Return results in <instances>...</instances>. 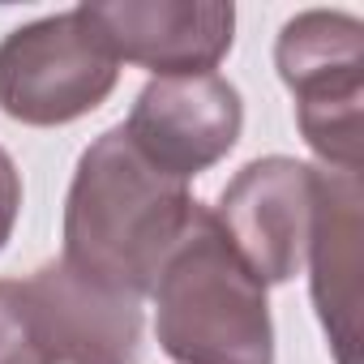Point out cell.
<instances>
[{"label":"cell","instance_id":"cell-1","mask_svg":"<svg viewBox=\"0 0 364 364\" xmlns=\"http://www.w3.org/2000/svg\"><path fill=\"white\" fill-rule=\"evenodd\" d=\"M198 206L185 180L154 167L116 124L77 159L65 198L60 262L107 291L141 300L193 228Z\"/></svg>","mask_w":364,"mask_h":364},{"label":"cell","instance_id":"cell-8","mask_svg":"<svg viewBox=\"0 0 364 364\" xmlns=\"http://www.w3.org/2000/svg\"><path fill=\"white\" fill-rule=\"evenodd\" d=\"M82 9L116 60L154 77L215 73L236 39V9L223 0H95Z\"/></svg>","mask_w":364,"mask_h":364},{"label":"cell","instance_id":"cell-7","mask_svg":"<svg viewBox=\"0 0 364 364\" xmlns=\"http://www.w3.org/2000/svg\"><path fill=\"white\" fill-rule=\"evenodd\" d=\"M120 129L154 167L189 185L240 141L245 103L240 90L219 73L154 77L141 86Z\"/></svg>","mask_w":364,"mask_h":364},{"label":"cell","instance_id":"cell-6","mask_svg":"<svg viewBox=\"0 0 364 364\" xmlns=\"http://www.w3.org/2000/svg\"><path fill=\"white\" fill-rule=\"evenodd\" d=\"M317 180L321 167L287 154H266L245 163L219 193V206L210 215L262 287L291 283L304 270L317 215Z\"/></svg>","mask_w":364,"mask_h":364},{"label":"cell","instance_id":"cell-4","mask_svg":"<svg viewBox=\"0 0 364 364\" xmlns=\"http://www.w3.org/2000/svg\"><path fill=\"white\" fill-rule=\"evenodd\" d=\"M274 65L296 99V124L309 150L330 171L360 176L364 141V26L351 14L309 9L296 14L279 43Z\"/></svg>","mask_w":364,"mask_h":364},{"label":"cell","instance_id":"cell-10","mask_svg":"<svg viewBox=\"0 0 364 364\" xmlns=\"http://www.w3.org/2000/svg\"><path fill=\"white\" fill-rule=\"evenodd\" d=\"M18 210H22V171L9 159V150L0 146V249L9 245L18 228Z\"/></svg>","mask_w":364,"mask_h":364},{"label":"cell","instance_id":"cell-2","mask_svg":"<svg viewBox=\"0 0 364 364\" xmlns=\"http://www.w3.org/2000/svg\"><path fill=\"white\" fill-rule=\"evenodd\" d=\"M150 296L159 347L176 364H274L266 287L236 257L206 206H198Z\"/></svg>","mask_w":364,"mask_h":364},{"label":"cell","instance_id":"cell-9","mask_svg":"<svg viewBox=\"0 0 364 364\" xmlns=\"http://www.w3.org/2000/svg\"><path fill=\"white\" fill-rule=\"evenodd\" d=\"M309 287L334 364H360V176L321 167L309 236Z\"/></svg>","mask_w":364,"mask_h":364},{"label":"cell","instance_id":"cell-5","mask_svg":"<svg viewBox=\"0 0 364 364\" xmlns=\"http://www.w3.org/2000/svg\"><path fill=\"white\" fill-rule=\"evenodd\" d=\"M116 77L120 60L82 5L0 39V112L35 129L90 116L116 90Z\"/></svg>","mask_w":364,"mask_h":364},{"label":"cell","instance_id":"cell-3","mask_svg":"<svg viewBox=\"0 0 364 364\" xmlns=\"http://www.w3.org/2000/svg\"><path fill=\"white\" fill-rule=\"evenodd\" d=\"M141 300L107 291L69 262L0 279V364H137Z\"/></svg>","mask_w":364,"mask_h":364}]
</instances>
